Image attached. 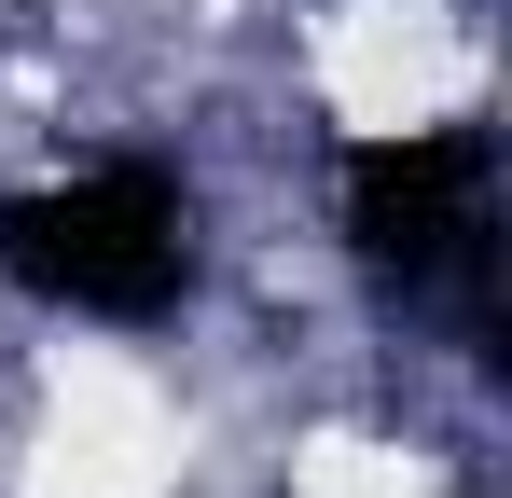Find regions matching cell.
I'll return each mask as SVG.
<instances>
[{
	"mask_svg": "<svg viewBox=\"0 0 512 498\" xmlns=\"http://www.w3.org/2000/svg\"><path fill=\"white\" fill-rule=\"evenodd\" d=\"M346 249L402 305H443L471 360H512L499 346V139L485 125L360 139L346 153Z\"/></svg>",
	"mask_w": 512,
	"mask_h": 498,
	"instance_id": "obj_1",
	"label": "cell"
},
{
	"mask_svg": "<svg viewBox=\"0 0 512 498\" xmlns=\"http://www.w3.org/2000/svg\"><path fill=\"white\" fill-rule=\"evenodd\" d=\"M0 277L42 291V305H84V319L153 332L194 291V194L153 153L97 166L70 194H0Z\"/></svg>",
	"mask_w": 512,
	"mask_h": 498,
	"instance_id": "obj_2",
	"label": "cell"
}]
</instances>
